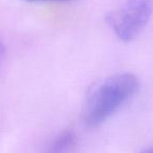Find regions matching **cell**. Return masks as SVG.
I'll list each match as a JSON object with an SVG mask.
<instances>
[{"label": "cell", "mask_w": 153, "mask_h": 153, "mask_svg": "<svg viewBox=\"0 0 153 153\" xmlns=\"http://www.w3.org/2000/svg\"><path fill=\"white\" fill-rule=\"evenodd\" d=\"M138 89V80L133 74L111 76L97 86L84 107V121L89 126L102 124L117 111Z\"/></svg>", "instance_id": "1"}, {"label": "cell", "mask_w": 153, "mask_h": 153, "mask_svg": "<svg viewBox=\"0 0 153 153\" xmlns=\"http://www.w3.org/2000/svg\"><path fill=\"white\" fill-rule=\"evenodd\" d=\"M152 12V0H129L121 10L110 16V24L119 39L129 42L135 39L146 26Z\"/></svg>", "instance_id": "2"}, {"label": "cell", "mask_w": 153, "mask_h": 153, "mask_svg": "<svg viewBox=\"0 0 153 153\" xmlns=\"http://www.w3.org/2000/svg\"><path fill=\"white\" fill-rule=\"evenodd\" d=\"M76 146V136L72 132L64 131L57 136L48 148V153H69Z\"/></svg>", "instance_id": "3"}, {"label": "cell", "mask_w": 153, "mask_h": 153, "mask_svg": "<svg viewBox=\"0 0 153 153\" xmlns=\"http://www.w3.org/2000/svg\"><path fill=\"white\" fill-rule=\"evenodd\" d=\"M4 53H5L4 44H3V42L0 39V67H1V65L3 63V60H4Z\"/></svg>", "instance_id": "4"}, {"label": "cell", "mask_w": 153, "mask_h": 153, "mask_svg": "<svg viewBox=\"0 0 153 153\" xmlns=\"http://www.w3.org/2000/svg\"><path fill=\"white\" fill-rule=\"evenodd\" d=\"M26 1H33V2H57V1H68V0H26Z\"/></svg>", "instance_id": "5"}, {"label": "cell", "mask_w": 153, "mask_h": 153, "mask_svg": "<svg viewBox=\"0 0 153 153\" xmlns=\"http://www.w3.org/2000/svg\"><path fill=\"white\" fill-rule=\"evenodd\" d=\"M140 153H153V145H151L148 148H145Z\"/></svg>", "instance_id": "6"}]
</instances>
